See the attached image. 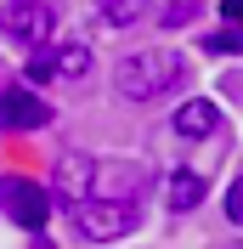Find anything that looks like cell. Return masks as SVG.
Returning <instances> with one entry per match:
<instances>
[{
    "label": "cell",
    "instance_id": "8fae6325",
    "mask_svg": "<svg viewBox=\"0 0 243 249\" xmlns=\"http://www.w3.org/2000/svg\"><path fill=\"white\" fill-rule=\"evenodd\" d=\"M226 215L243 227V181H232V193H226Z\"/></svg>",
    "mask_w": 243,
    "mask_h": 249
},
{
    "label": "cell",
    "instance_id": "52a82bcc",
    "mask_svg": "<svg viewBox=\"0 0 243 249\" xmlns=\"http://www.w3.org/2000/svg\"><path fill=\"white\" fill-rule=\"evenodd\" d=\"M175 130H181V136H209V130H221V108H215V102H187V108L175 113Z\"/></svg>",
    "mask_w": 243,
    "mask_h": 249
},
{
    "label": "cell",
    "instance_id": "277c9868",
    "mask_svg": "<svg viewBox=\"0 0 243 249\" xmlns=\"http://www.w3.org/2000/svg\"><path fill=\"white\" fill-rule=\"evenodd\" d=\"M0 29L12 40H23V46H46L57 17H51L46 0H0Z\"/></svg>",
    "mask_w": 243,
    "mask_h": 249
},
{
    "label": "cell",
    "instance_id": "3957f363",
    "mask_svg": "<svg viewBox=\"0 0 243 249\" xmlns=\"http://www.w3.org/2000/svg\"><path fill=\"white\" fill-rule=\"evenodd\" d=\"M0 215H12L17 227L40 232V227H46V215H51L46 187H34L29 176H0Z\"/></svg>",
    "mask_w": 243,
    "mask_h": 249
},
{
    "label": "cell",
    "instance_id": "7a4b0ae2",
    "mask_svg": "<svg viewBox=\"0 0 243 249\" xmlns=\"http://www.w3.org/2000/svg\"><path fill=\"white\" fill-rule=\"evenodd\" d=\"M68 215H74V227L85 238H119L136 227V193H124V198H113V193H85V198L68 204Z\"/></svg>",
    "mask_w": 243,
    "mask_h": 249
},
{
    "label": "cell",
    "instance_id": "9c48e42d",
    "mask_svg": "<svg viewBox=\"0 0 243 249\" xmlns=\"http://www.w3.org/2000/svg\"><path fill=\"white\" fill-rule=\"evenodd\" d=\"M204 198V181L198 176H170V210H192Z\"/></svg>",
    "mask_w": 243,
    "mask_h": 249
},
{
    "label": "cell",
    "instance_id": "ba28073f",
    "mask_svg": "<svg viewBox=\"0 0 243 249\" xmlns=\"http://www.w3.org/2000/svg\"><path fill=\"white\" fill-rule=\"evenodd\" d=\"M96 12H102L113 29H124V23H141V17H147V0H96Z\"/></svg>",
    "mask_w": 243,
    "mask_h": 249
},
{
    "label": "cell",
    "instance_id": "6da1fadb",
    "mask_svg": "<svg viewBox=\"0 0 243 249\" xmlns=\"http://www.w3.org/2000/svg\"><path fill=\"white\" fill-rule=\"evenodd\" d=\"M187 79V62L175 51H130L119 62V91L136 96V102H158L164 91H175Z\"/></svg>",
    "mask_w": 243,
    "mask_h": 249
},
{
    "label": "cell",
    "instance_id": "5b68a950",
    "mask_svg": "<svg viewBox=\"0 0 243 249\" xmlns=\"http://www.w3.org/2000/svg\"><path fill=\"white\" fill-rule=\"evenodd\" d=\"M51 119V108L29 85H12V91H0V130H40Z\"/></svg>",
    "mask_w": 243,
    "mask_h": 249
},
{
    "label": "cell",
    "instance_id": "8992f818",
    "mask_svg": "<svg viewBox=\"0 0 243 249\" xmlns=\"http://www.w3.org/2000/svg\"><path fill=\"white\" fill-rule=\"evenodd\" d=\"M85 68H91V51L85 46H57V51H40V57H29V79H85Z\"/></svg>",
    "mask_w": 243,
    "mask_h": 249
},
{
    "label": "cell",
    "instance_id": "7c38bea8",
    "mask_svg": "<svg viewBox=\"0 0 243 249\" xmlns=\"http://www.w3.org/2000/svg\"><path fill=\"white\" fill-rule=\"evenodd\" d=\"M221 17H226V23H238V29H243V0H221Z\"/></svg>",
    "mask_w": 243,
    "mask_h": 249
},
{
    "label": "cell",
    "instance_id": "30bf717a",
    "mask_svg": "<svg viewBox=\"0 0 243 249\" xmlns=\"http://www.w3.org/2000/svg\"><path fill=\"white\" fill-rule=\"evenodd\" d=\"M204 51H243V29H226V34H209Z\"/></svg>",
    "mask_w": 243,
    "mask_h": 249
}]
</instances>
